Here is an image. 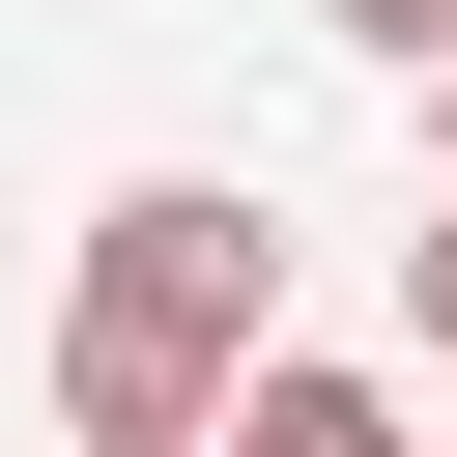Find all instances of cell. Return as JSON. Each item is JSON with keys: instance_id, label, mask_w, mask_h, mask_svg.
<instances>
[{"instance_id": "cell-1", "label": "cell", "mask_w": 457, "mask_h": 457, "mask_svg": "<svg viewBox=\"0 0 457 457\" xmlns=\"http://www.w3.org/2000/svg\"><path fill=\"white\" fill-rule=\"evenodd\" d=\"M257 343H286V228H257L228 171L86 200V286H57V428H86V457H200Z\"/></svg>"}, {"instance_id": "cell-2", "label": "cell", "mask_w": 457, "mask_h": 457, "mask_svg": "<svg viewBox=\"0 0 457 457\" xmlns=\"http://www.w3.org/2000/svg\"><path fill=\"white\" fill-rule=\"evenodd\" d=\"M200 457H428V428H400V400H371V371H314V343H257V371H228V428H200Z\"/></svg>"}, {"instance_id": "cell-3", "label": "cell", "mask_w": 457, "mask_h": 457, "mask_svg": "<svg viewBox=\"0 0 457 457\" xmlns=\"http://www.w3.org/2000/svg\"><path fill=\"white\" fill-rule=\"evenodd\" d=\"M400 314L457 343V57H428V228H400Z\"/></svg>"}, {"instance_id": "cell-4", "label": "cell", "mask_w": 457, "mask_h": 457, "mask_svg": "<svg viewBox=\"0 0 457 457\" xmlns=\"http://www.w3.org/2000/svg\"><path fill=\"white\" fill-rule=\"evenodd\" d=\"M314 29H343V57H400V86L457 57V0H314Z\"/></svg>"}]
</instances>
